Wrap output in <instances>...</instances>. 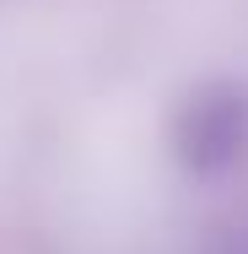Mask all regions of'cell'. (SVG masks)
I'll return each instance as SVG.
<instances>
[{
    "instance_id": "obj_1",
    "label": "cell",
    "mask_w": 248,
    "mask_h": 254,
    "mask_svg": "<svg viewBox=\"0 0 248 254\" xmlns=\"http://www.w3.org/2000/svg\"><path fill=\"white\" fill-rule=\"evenodd\" d=\"M173 141H178V157L189 168H199V173L227 168L248 141V98L232 92V87H205V92H195L189 108L178 114Z\"/></svg>"
}]
</instances>
